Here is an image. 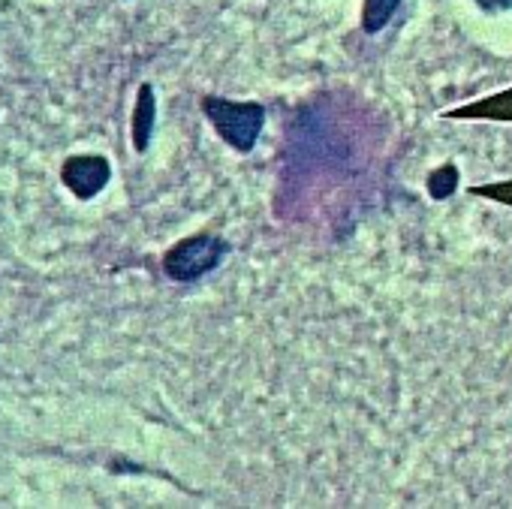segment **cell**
Segmentation results:
<instances>
[{
	"label": "cell",
	"mask_w": 512,
	"mask_h": 509,
	"mask_svg": "<svg viewBox=\"0 0 512 509\" xmlns=\"http://www.w3.org/2000/svg\"><path fill=\"white\" fill-rule=\"evenodd\" d=\"M202 112L214 124L220 139L229 148L244 151V154L256 145V139H260L266 127V106L260 103H235V100L211 94L202 100Z\"/></svg>",
	"instance_id": "1"
},
{
	"label": "cell",
	"mask_w": 512,
	"mask_h": 509,
	"mask_svg": "<svg viewBox=\"0 0 512 509\" xmlns=\"http://www.w3.org/2000/svg\"><path fill=\"white\" fill-rule=\"evenodd\" d=\"M223 257H226V241L202 232V235L181 238L175 247L166 250L163 272H166V278H172L178 284H193V281L205 278L208 272H214Z\"/></svg>",
	"instance_id": "2"
},
{
	"label": "cell",
	"mask_w": 512,
	"mask_h": 509,
	"mask_svg": "<svg viewBox=\"0 0 512 509\" xmlns=\"http://www.w3.org/2000/svg\"><path fill=\"white\" fill-rule=\"evenodd\" d=\"M112 181V163L103 154H73L61 166V184L82 202L94 199Z\"/></svg>",
	"instance_id": "3"
},
{
	"label": "cell",
	"mask_w": 512,
	"mask_h": 509,
	"mask_svg": "<svg viewBox=\"0 0 512 509\" xmlns=\"http://www.w3.org/2000/svg\"><path fill=\"white\" fill-rule=\"evenodd\" d=\"M154 118H157V100H154V88L142 85L136 106H133V124H130V136H133V148L139 154L148 151L151 136H154Z\"/></svg>",
	"instance_id": "4"
},
{
	"label": "cell",
	"mask_w": 512,
	"mask_h": 509,
	"mask_svg": "<svg viewBox=\"0 0 512 509\" xmlns=\"http://www.w3.org/2000/svg\"><path fill=\"white\" fill-rule=\"evenodd\" d=\"M446 118H488V121H512V88L500 91L488 100H473L470 106L446 112Z\"/></svg>",
	"instance_id": "5"
},
{
	"label": "cell",
	"mask_w": 512,
	"mask_h": 509,
	"mask_svg": "<svg viewBox=\"0 0 512 509\" xmlns=\"http://www.w3.org/2000/svg\"><path fill=\"white\" fill-rule=\"evenodd\" d=\"M401 0H365L362 7V31L365 34H380L398 13Z\"/></svg>",
	"instance_id": "6"
},
{
	"label": "cell",
	"mask_w": 512,
	"mask_h": 509,
	"mask_svg": "<svg viewBox=\"0 0 512 509\" xmlns=\"http://www.w3.org/2000/svg\"><path fill=\"white\" fill-rule=\"evenodd\" d=\"M455 190H458V166L443 163V166H437V169L428 175V193H431L434 199H449Z\"/></svg>",
	"instance_id": "7"
},
{
	"label": "cell",
	"mask_w": 512,
	"mask_h": 509,
	"mask_svg": "<svg viewBox=\"0 0 512 509\" xmlns=\"http://www.w3.org/2000/svg\"><path fill=\"white\" fill-rule=\"evenodd\" d=\"M470 193H476V196H488V199H497V202L512 205V181H506V184H479V187H473Z\"/></svg>",
	"instance_id": "8"
},
{
	"label": "cell",
	"mask_w": 512,
	"mask_h": 509,
	"mask_svg": "<svg viewBox=\"0 0 512 509\" xmlns=\"http://www.w3.org/2000/svg\"><path fill=\"white\" fill-rule=\"evenodd\" d=\"M473 4L485 13H503V10H512V0H473Z\"/></svg>",
	"instance_id": "9"
}]
</instances>
